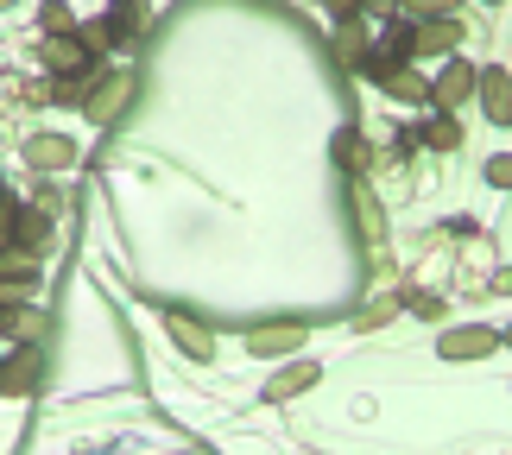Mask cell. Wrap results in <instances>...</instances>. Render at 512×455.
Instances as JSON below:
<instances>
[{
	"instance_id": "obj_13",
	"label": "cell",
	"mask_w": 512,
	"mask_h": 455,
	"mask_svg": "<svg viewBox=\"0 0 512 455\" xmlns=\"http://www.w3.org/2000/svg\"><path fill=\"white\" fill-rule=\"evenodd\" d=\"M19 241H26V253H38L51 241V209H32V215H19Z\"/></svg>"
},
{
	"instance_id": "obj_23",
	"label": "cell",
	"mask_w": 512,
	"mask_h": 455,
	"mask_svg": "<svg viewBox=\"0 0 512 455\" xmlns=\"http://www.w3.org/2000/svg\"><path fill=\"white\" fill-rule=\"evenodd\" d=\"M329 13H336V19H348V13H354V0H329Z\"/></svg>"
},
{
	"instance_id": "obj_22",
	"label": "cell",
	"mask_w": 512,
	"mask_h": 455,
	"mask_svg": "<svg viewBox=\"0 0 512 455\" xmlns=\"http://www.w3.org/2000/svg\"><path fill=\"white\" fill-rule=\"evenodd\" d=\"M392 310H399V304H367V310H361V329H373V323H386Z\"/></svg>"
},
{
	"instance_id": "obj_10",
	"label": "cell",
	"mask_w": 512,
	"mask_h": 455,
	"mask_svg": "<svg viewBox=\"0 0 512 455\" xmlns=\"http://www.w3.org/2000/svg\"><path fill=\"white\" fill-rule=\"evenodd\" d=\"M171 329H177V348H184V354H203V361L215 354V335H209L203 323H190V316H171Z\"/></svg>"
},
{
	"instance_id": "obj_8",
	"label": "cell",
	"mask_w": 512,
	"mask_h": 455,
	"mask_svg": "<svg viewBox=\"0 0 512 455\" xmlns=\"http://www.w3.org/2000/svg\"><path fill=\"white\" fill-rule=\"evenodd\" d=\"M127 95H133V76H114L108 89H95L89 102H83V108H89V121H114V114H121V102H127Z\"/></svg>"
},
{
	"instance_id": "obj_15",
	"label": "cell",
	"mask_w": 512,
	"mask_h": 455,
	"mask_svg": "<svg viewBox=\"0 0 512 455\" xmlns=\"http://www.w3.org/2000/svg\"><path fill=\"white\" fill-rule=\"evenodd\" d=\"M386 95H399V102H430V89L418 83V76H411V70H399V76H386V83H380Z\"/></svg>"
},
{
	"instance_id": "obj_26",
	"label": "cell",
	"mask_w": 512,
	"mask_h": 455,
	"mask_svg": "<svg viewBox=\"0 0 512 455\" xmlns=\"http://www.w3.org/2000/svg\"><path fill=\"white\" fill-rule=\"evenodd\" d=\"M506 342H512V329H506Z\"/></svg>"
},
{
	"instance_id": "obj_19",
	"label": "cell",
	"mask_w": 512,
	"mask_h": 455,
	"mask_svg": "<svg viewBox=\"0 0 512 455\" xmlns=\"http://www.w3.org/2000/svg\"><path fill=\"white\" fill-rule=\"evenodd\" d=\"M133 19H146V0H114V26H133Z\"/></svg>"
},
{
	"instance_id": "obj_5",
	"label": "cell",
	"mask_w": 512,
	"mask_h": 455,
	"mask_svg": "<svg viewBox=\"0 0 512 455\" xmlns=\"http://www.w3.org/2000/svg\"><path fill=\"white\" fill-rule=\"evenodd\" d=\"M304 342V323H291V316H285V323H266V329H247V348L253 354H285V348H298Z\"/></svg>"
},
{
	"instance_id": "obj_25",
	"label": "cell",
	"mask_w": 512,
	"mask_h": 455,
	"mask_svg": "<svg viewBox=\"0 0 512 455\" xmlns=\"http://www.w3.org/2000/svg\"><path fill=\"white\" fill-rule=\"evenodd\" d=\"M0 7H13V0H0Z\"/></svg>"
},
{
	"instance_id": "obj_16",
	"label": "cell",
	"mask_w": 512,
	"mask_h": 455,
	"mask_svg": "<svg viewBox=\"0 0 512 455\" xmlns=\"http://www.w3.org/2000/svg\"><path fill=\"white\" fill-rule=\"evenodd\" d=\"M76 38H83V51L95 57V51H108V45H114V38H121V32H114V19H89V26L76 32Z\"/></svg>"
},
{
	"instance_id": "obj_20",
	"label": "cell",
	"mask_w": 512,
	"mask_h": 455,
	"mask_svg": "<svg viewBox=\"0 0 512 455\" xmlns=\"http://www.w3.org/2000/svg\"><path fill=\"white\" fill-rule=\"evenodd\" d=\"M456 0H405V13H424V19H437V13H449Z\"/></svg>"
},
{
	"instance_id": "obj_1",
	"label": "cell",
	"mask_w": 512,
	"mask_h": 455,
	"mask_svg": "<svg viewBox=\"0 0 512 455\" xmlns=\"http://www.w3.org/2000/svg\"><path fill=\"white\" fill-rule=\"evenodd\" d=\"M475 83H481V70H475V64H462V57H449V64L437 70V83H430V102L456 114L468 95H475Z\"/></svg>"
},
{
	"instance_id": "obj_24",
	"label": "cell",
	"mask_w": 512,
	"mask_h": 455,
	"mask_svg": "<svg viewBox=\"0 0 512 455\" xmlns=\"http://www.w3.org/2000/svg\"><path fill=\"white\" fill-rule=\"evenodd\" d=\"M500 291H512V266H506V272H500Z\"/></svg>"
},
{
	"instance_id": "obj_9",
	"label": "cell",
	"mask_w": 512,
	"mask_h": 455,
	"mask_svg": "<svg viewBox=\"0 0 512 455\" xmlns=\"http://www.w3.org/2000/svg\"><path fill=\"white\" fill-rule=\"evenodd\" d=\"M317 380H323V373L310 367V361H298V367H285L279 380L266 386V399H291V392H304V386H317Z\"/></svg>"
},
{
	"instance_id": "obj_2",
	"label": "cell",
	"mask_w": 512,
	"mask_h": 455,
	"mask_svg": "<svg viewBox=\"0 0 512 455\" xmlns=\"http://www.w3.org/2000/svg\"><path fill=\"white\" fill-rule=\"evenodd\" d=\"M500 348V329H449L443 335V361H481Z\"/></svg>"
},
{
	"instance_id": "obj_7",
	"label": "cell",
	"mask_w": 512,
	"mask_h": 455,
	"mask_svg": "<svg viewBox=\"0 0 512 455\" xmlns=\"http://www.w3.org/2000/svg\"><path fill=\"white\" fill-rule=\"evenodd\" d=\"M45 57H51V64L64 70V76H83V70H89V51H83V38H76V32L45 38Z\"/></svg>"
},
{
	"instance_id": "obj_6",
	"label": "cell",
	"mask_w": 512,
	"mask_h": 455,
	"mask_svg": "<svg viewBox=\"0 0 512 455\" xmlns=\"http://www.w3.org/2000/svg\"><path fill=\"white\" fill-rule=\"evenodd\" d=\"M475 89H481V108L506 127V121H512V76H506V70H481Z\"/></svg>"
},
{
	"instance_id": "obj_18",
	"label": "cell",
	"mask_w": 512,
	"mask_h": 455,
	"mask_svg": "<svg viewBox=\"0 0 512 455\" xmlns=\"http://www.w3.org/2000/svg\"><path fill=\"white\" fill-rule=\"evenodd\" d=\"M38 26H45V38H57V32H70V7H57V0H51V7L38 13Z\"/></svg>"
},
{
	"instance_id": "obj_14",
	"label": "cell",
	"mask_w": 512,
	"mask_h": 455,
	"mask_svg": "<svg viewBox=\"0 0 512 455\" xmlns=\"http://www.w3.org/2000/svg\"><path fill=\"white\" fill-rule=\"evenodd\" d=\"M0 329L19 335V342H32V335L45 329V316H38V310H7V304H0Z\"/></svg>"
},
{
	"instance_id": "obj_12",
	"label": "cell",
	"mask_w": 512,
	"mask_h": 455,
	"mask_svg": "<svg viewBox=\"0 0 512 455\" xmlns=\"http://www.w3.org/2000/svg\"><path fill=\"white\" fill-rule=\"evenodd\" d=\"M367 158H373V152H367L361 133H336V165H342V171L361 177V171H367Z\"/></svg>"
},
{
	"instance_id": "obj_11",
	"label": "cell",
	"mask_w": 512,
	"mask_h": 455,
	"mask_svg": "<svg viewBox=\"0 0 512 455\" xmlns=\"http://www.w3.org/2000/svg\"><path fill=\"white\" fill-rule=\"evenodd\" d=\"M26 158H32L38 171H57V165H70V158H76V146H70V140H32Z\"/></svg>"
},
{
	"instance_id": "obj_17",
	"label": "cell",
	"mask_w": 512,
	"mask_h": 455,
	"mask_svg": "<svg viewBox=\"0 0 512 455\" xmlns=\"http://www.w3.org/2000/svg\"><path fill=\"white\" fill-rule=\"evenodd\" d=\"M418 140H424V146H437V152H449V146H462V127H456V121H430Z\"/></svg>"
},
{
	"instance_id": "obj_21",
	"label": "cell",
	"mask_w": 512,
	"mask_h": 455,
	"mask_svg": "<svg viewBox=\"0 0 512 455\" xmlns=\"http://www.w3.org/2000/svg\"><path fill=\"white\" fill-rule=\"evenodd\" d=\"M487 184H500V190H512V158H494V165H487Z\"/></svg>"
},
{
	"instance_id": "obj_4",
	"label": "cell",
	"mask_w": 512,
	"mask_h": 455,
	"mask_svg": "<svg viewBox=\"0 0 512 455\" xmlns=\"http://www.w3.org/2000/svg\"><path fill=\"white\" fill-rule=\"evenodd\" d=\"M38 367H45V354H38V348H19L13 361L0 367V392H13V399H19V392H32L38 386Z\"/></svg>"
},
{
	"instance_id": "obj_3",
	"label": "cell",
	"mask_w": 512,
	"mask_h": 455,
	"mask_svg": "<svg viewBox=\"0 0 512 455\" xmlns=\"http://www.w3.org/2000/svg\"><path fill=\"white\" fill-rule=\"evenodd\" d=\"M462 45V26L456 19H424L418 32H411V51H424V57H449Z\"/></svg>"
}]
</instances>
